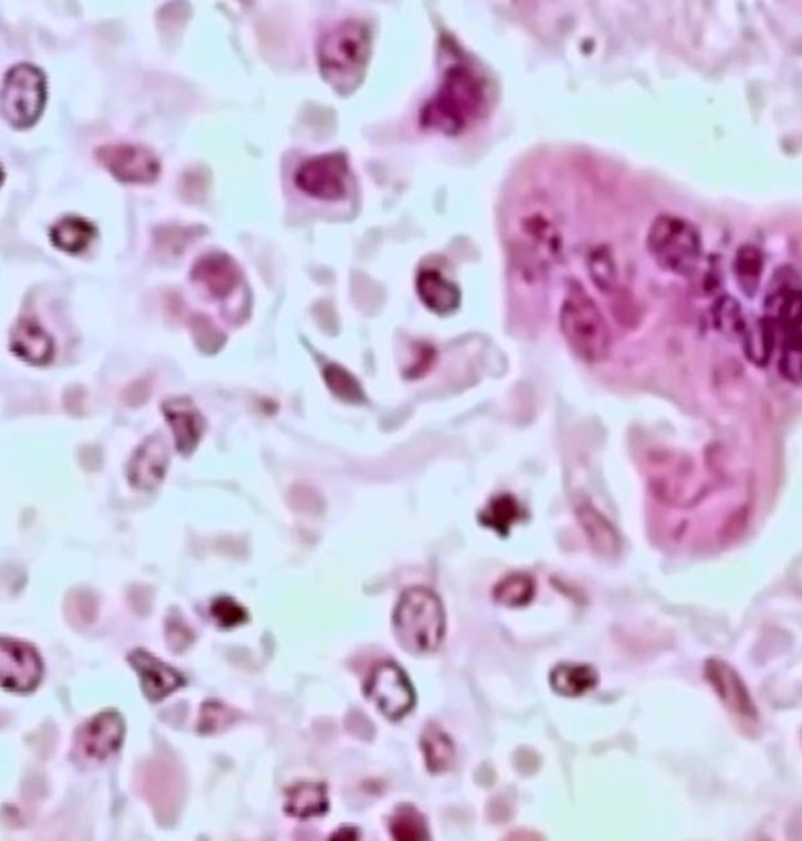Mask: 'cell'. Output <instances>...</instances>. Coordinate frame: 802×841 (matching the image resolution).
<instances>
[{
	"instance_id": "6da1fadb",
	"label": "cell",
	"mask_w": 802,
	"mask_h": 841,
	"mask_svg": "<svg viewBox=\"0 0 802 841\" xmlns=\"http://www.w3.org/2000/svg\"><path fill=\"white\" fill-rule=\"evenodd\" d=\"M491 84L483 72L458 61L443 71L442 82L420 114L426 129L458 135L486 117L491 107Z\"/></svg>"
},
{
	"instance_id": "7a4b0ae2",
	"label": "cell",
	"mask_w": 802,
	"mask_h": 841,
	"mask_svg": "<svg viewBox=\"0 0 802 841\" xmlns=\"http://www.w3.org/2000/svg\"><path fill=\"white\" fill-rule=\"evenodd\" d=\"M372 53V35L361 21H343L320 38V72L339 95H350L364 80Z\"/></svg>"
},
{
	"instance_id": "3957f363",
	"label": "cell",
	"mask_w": 802,
	"mask_h": 841,
	"mask_svg": "<svg viewBox=\"0 0 802 841\" xmlns=\"http://www.w3.org/2000/svg\"><path fill=\"white\" fill-rule=\"evenodd\" d=\"M560 330L570 350L589 364L610 353V327L596 301L578 283H569L560 309Z\"/></svg>"
},
{
	"instance_id": "277c9868",
	"label": "cell",
	"mask_w": 802,
	"mask_h": 841,
	"mask_svg": "<svg viewBox=\"0 0 802 841\" xmlns=\"http://www.w3.org/2000/svg\"><path fill=\"white\" fill-rule=\"evenodd\" d=\"M393 628L404 649L414 654L438 651L446 636V612L442 602L431 589L414 586L401 594Z\"/></svg>"
},
{
	"instance_id": "5b68a950",
	"label": "cell",
	"mask_w": 802,
	"mask_h": 841,
	"mask_svg": "<svg viewBox=\"0 0 802 841\" xmlns=\"http://www.w3.org/2000/svg\"><path fill=\"white\" fill-rule=\"evenodd\" d=\"M647 250L666 272L689 276L702 257L701 235L686 219L662 215L652 223Z\"/></svg>"
},
{
	"instance_id": "8992f818",
	"label": "cell",
	"mask_w": 802,
	"mask_h": 841,
	"mask_svg": "<svg viewBox=\"0 0 802 841\" xmlns=\"http://www.w3.org/2000/svg\"><path fill=\"white\" fill-rule=\"evenodd\" d=\"M48 99L45 72L30 63L10 68L2 85V117L13 129L25 130L37 125Z\"/></svg>"
},
{
	"instance_id": "52a82bcc",
	"label": "cell",
	"mask_w": 802,
	"mask_h": 841,
	"mask_svg": "<svg viewBox=\"0 0 802 841\" xmlns=\"http://www.w3.org/2000/svg\"><path fill=\"white\" fill-rule=\"evenodd\" d=\"M350 167L345 154L331 153L304 160L296 168V188L311 198L339 201L349 192Z\"/></svg>"
},
{
	"instance_id": "ba28073f",
	"label": "cell",
	"mask_w": 802,
	"mask_h": 841,
	"mask_svg": "<svg viewBox=\"0 0 802 841\" xmlns=\"http://www.w3.org/2000/svg\"><path fill=\"white\" fill-rule=\"evenodd\" d=\"M518 248L534 275L560 257L561 233L544 207H535L520 218Z\"/></svg>"
},
{
	"instance_id": "9c48e42d",
	"label": "cell",
	"mask_w": 802,
	"mask_h": 841,
	"mask_svg": "<svg viewBox=\"0 0 802 841\" xmlns=\"http://www.w3.org/2000/svg\"><path fill=\"white\" fill-rule=\"evenodd\" d=\"M96 160L123 184H153L159 179L162 164L146 146L118 143L95 150Z\"/></svg>"
},
{
	"instance_id": "30bf717a",
	"label": "cell",
	"mask_w": 802,
	"mask_h": 841,
	"mask_svg": "<svg viewBox=\"0 0 802 841\" xmlns=\"http://www.w3.org/2000/svg\"><path fill=\"white\" fill-rule=\"evenodd\" d=\"M365 693L391 721L401 720L414 708L415 693L410 678L393 663H384L373 671Z\"/></svg>"
},
{
	"instance_id": "8fae6325",
	"label": "cell",
	"mask_w": 802,
	"mask_h": 841,
	"mask_svg": "<svg viewBox=\"0 0 802 841\" xmlns=\"http://www.w3.org/2000/svg\"><path fill=\"white\" fill-rule=\"evenodd\" d=\"M40 654L30 644L2 638L0 642V681L9 692L30 693L41 681Z\"/></svg>"
},
{
	"instance_id": "7c38bea8",
	"label": "cell",
	"mask_w": 802,
	"mask_h": 841,
	"mask_svg": "<svg viewBox=\"0 0 802 841\" xmlns=\"http://www.w3.org/2000/svg\"><path fill=\"white\" fill-rule=\"evenodd\" d=\"M141 792L160 820H169L176 815L183 801V778L172 762L156 760L141 771Z\"/></svg>"
},
{
	"instance_id": "4fadbf2b",
	"label": "cell",
	"mask_w": 802,
	"mask_h": 841,
	"mask_svg": "<svg viewBox=\"0 0 802 841\" xmlns=\"http://www.w3.org/2000/svg\"><path fill=\"white\" fill-rule=\"evenodd\" d=\"M126 725L121 715L114 710L99 713L90 723L80 728L77 747L84 757L102 762L115 754L125 740Z\"/></svg>"
},
{
	"instance_id": "5bb4252c",
	"label": "cell",
	"mask_w": 802,
	"mask_h": 841,
	"mask_svg": "<svg viewBox=\"0 0 802 841\" xmlns=\"http://www.w3.org/2000/svg\"><path fill=\"white\" fill-rule=\"evenodd\" d=\"M169 451L167 442L159 434L150 436L135 451L127 467V478L133 488L150 491L167 476Z\"/></svg>"
},
{
	"instance_id": "9a60e30c",
	"label": "cell",
	"mask_w": 802,
	"mask_h": 841,
	"mask_svg": "<svg viewBox=\"0 0 802 841\" xmlns=\"http://www.w3.org/2000/svg\"><path fill=\"white\" fill-rule=\"evenodd\" d=\"M774 333H796L802 327V287L793 284V281H784L770 293L765 301V317H763Z\"/></svg>"
},
{
	"instance_id": "2e32d148",
	"label": "cell",
	"mask_w": 802,
	"mask_h": 841,
	"mask_svg": "<svg viewBox=\"0 0 802 841\" xmlns=\"http://www.w3.org/2000/svg\"><path fill=\"white\" fill-rule=\"evenodd\" d=\"M162 412H164L168 426L175 433L177 450L188 457L198 447L204 430H206L204 417L200 415L195 403L190 399H185V397L165 401L162 404Z\"/></svg>"
},
{
	"instance_id": "e0dca14e",
	"label": "cell",
	"mask_w": 802,
	"mask_h": 841,
	"mask_svg": "<svg viewBox=\"0 0 802 841\" xmlns=\"http://www.w3.org/2000/svg\"><path fill=\"white\" fill-rule=\"evenodd\" d=\"M192 280L203 284L214 299L223 300L237 289L241 268L225 253H211L193 265Z\"/></svg>"
},
{
	"instance_id": "ac0fdd59",
	"label": "cell",
	"mask_w": 802,
	"mask_h": 841,
	"mask_svg": "<svg viewBox=\"0 0 802 841\" xmlns=\"http://www.w3.org/2000/svg\"><path fill=\"white\" fill-rule=\"evenodd\" d=\"M130 665L140 675L141 688L149 701L159 702L175 693L184 685L185 678L175 667L165 665L145 651H135L129 655Z\"/></svg>"
},
{
	"instance_id": "d6986e66",
	"label": "cell",
	"mask_w": 802,
	"mask_h": 841,
	"mask_svg": "<svg viewBox=\"0 0 802 841\" xmlns=\"http://www.w3.org/2000/svg\"><path fill=\"white\" fill-rule=\"evenodd\" d=\"M705 677L712 683L713 690L732 712L739 715L755 717L757 708L750 692L735 669L718 658L708 659L705 663Z\"/></svg>"
},
{
	"instance_id": "ffe728a7",
	"label": "cell",
	"mask_w": 802,
	"mask_h": 841,
	"mask_svg": "<svg viewBox=\"0 0 802 841\" xmlns=\"http://www.w3.org/2000/svg\"><path fill=\"white\" fill-rule=\"evenodd\" d=\"M415 289L420 301L434 314L447 317L461 306V291L438 270H420Z\"/></svg>"
},
{
	"instance_id": "44dd1931",
	"label": "cell",
	"mask_w": 802,
	"mask_h": 841,
	"mask_svg": "<svg viewBox=\"0 0 802 841\" xmlns=\"http://www.w3.org/2000/svg\"><path fill=\"white\" fill-rule=\"evenodd\" d=\"M11 351L30 365H48L53 358L52 338L32 317L19 320L11 335Z\"/></svg>"
},
{
	"instance_id": "7402d4cb",
	"label": "cell",
	"mask_w": 802,
	"mask_h": 841,
	"mask_svg": "<svg viewBox=\"0 0 802 841\" xmlns=\"http://www.w3.org/2000/svg\"><path fill=\"white\" fill-rule=\"evenodd\" d=\"M96 235H98V227L88 219L65 217L50 227L49 238L57 250L68 254H79L90 246Z\"/></svg>"
},
{
	"instance_id": "603a6c76",
	"label": "cell",
	"mask_w": 802,
	"mask_h": 841,
	"mask_svg": "<svg viewBox=\"0 0 802 841\" xmlns=\"http://www.w3.org/2000/svg\"><path fill=\"white\" fill-rule=\"evenodd\" d=\"M577 517L594 549L605 557H613V555L618 554L619 536L613 525L596 508L588 503L580 505L577 508Z\"/></svg>"
},
{
	"instance_id": "cb8c5ba5",
	"label": "cell",
	"mask_w": 802,
	"mask_h": 841,
	"mask_svg": "<svg viewBox=\"0 0 802 841\" xmlns=\"http://www.w3.org/2000/svg\"><path fill=\"white\" fill-rule=\"evenodd\" d=\"M326 786L322 783H300L287 790L285 812L296 818H312L327 812Z\"/></svg>"
},
{
	"instance_id": "d4e9b609",
	"label": "cell",
	"mask_w": 802,
	"mask_h": 841,
	"mask_svg": "<svg viewBox=\"0 0 802 841\" xmlns=\"http://www.w3.org/2000/svg\"><path fill=\"white\" fill-rule=\"evenodd\" d=\"M550 685L560 696L578 697L597 685V674L593 667L565 663L551 671Z\"/></svg>"
},
{
	"instance_id": "484cf974",
	"label": "cell",
	"mask_w": 802,
	"mask_h": 841,
	"mask_svg": "<svg viewBox=\"0 0 802 841\" xmlns=\"http://www.w3.org/2000/svg\"><path fill=\"white\" fill-rule=\"evenodd\" d=\"M422 750L427 766L431 773L441 774L449 771L454 763V747L438 725H428L422 735Z\"/></svg>"
},
{
	"instance_id": "4316f807",
	"label": "cell",
	"mask_w": 802,
	"mask_h": 841,
	"mask_svg": "<svg viewBox=\"0 0 802 841\" xmlns=\"http://www.w3.org/2000/svg\"><path fill=\"white\" fill-rule=\"evenodd\" d=\"M535 596V580L527 574H511L493 589V599L505 607H526Z\"/></svg>"
},
{
	"instance_id": "83f0119b",
	"label": "cell",
	"mask_w": 802,
	"mask_h": 841,
	"mask_svg": "<svg viewBox=\"0 0 802 841\" xmlns=\"http://www.w3.org/2000/svg\"><path fill=\"white\" fill-rule=\"evenodd\" d=\"M763 264L765 262H763L762 253L757 248H754V246H743L736 253L734 265L736 280H739L740 287H742V291L747 296H752L757 292L759 284H761Z\"/></svg>"
},
{
	"instance_id": "f1b7e54d",
	"label": "cell",
	"mask_w": 802,
	"mask_h": 841,
	"mask_svg": "<svg viewBox=\"0 0 802 841\" xmlns=\"http://www.w3.org/2000/svg\"><path fill=\"white\" fill-rule=\"evenodd\" d=\"M742 339L744 350L752 362L759 365L769 364L777 335L765 320L762 319L752 330L746 326Z\"/></svg>"
},
{
	"instance_id": "f546056e",
	"label": "cell",
	"mask_w": 802,
	"mask_h": 841,
	"mask_svg": "<svg viewBox=\"0 0 802 841\" xmlns=\"http://www.w3.org/2000/svg\"><path fill=\"white\" fill-rule=\"evenodd\" d=\"M520 512L522 511H520L518 501L512 499L511 496H500L488 505L481 520L492 530L505 536L510 534L511 525L518 522Z\"/></svg>"
},
{
	"instance_id": "4dcf8cb0",
	"label": "cell",
	"mask_w": 802,
	"mask_h": 841,
	"mask_svg": "<svg viewBox=\"0 0 802 841\" xmlns=\"http://www.w3.org/2000/svg\"><path fill=\"white\" fill-rule=\"evenodd\" d=\"M323 378L330 391L335 397L349 403H361L364 401V392H362L360 381L356 380L349 370L338 364H330L323 370Z\"/></svg>"
},
{
	"instance_id": "1f68e13d",
	"label": "cell",
	"mask_w": 802,
	"mask_h": 841,
	"mask_svg": "<svg viewBox=\"0 0 802 841\" xmlns=\"http://www.w3.org/2000/svg\"><path fill=\"white\" fill-rule=\"evenodd\" d=\"M391 831L395 840L419 841L428 839L426 820L418 810L412 808L397 810L392 818Z\"/></svg>"
},
{
	"instance_id": "d6a6232c",
	"label": "cell",
	"mask_w": 802,
	"mask_h": 841,
	"mask_svg": "<svg viewBox=\"0 0 802 841\" xmlns=\"http://www.w3.org/2000/svg\"><path fill=\"white\" fill-rule=\"evenodd\" d=\"M779 370L786 381L802 383V327L785 339L779 359Z\"/></svg>"
},
{
	"instance_id": "836d02e7",
	"label": "cell",
	"mask_w": 802,
	"mask_h": 841,
	"mask_svg": "<svg viewBox=\"0 0 802 841\" xmlns=\"http://www.w3.org/2000/svg\"><path fill=\"white\" fill-rule=\"evenodd\" d=\"M713 315H715V323L721 333L728 335V338H743L747 325L742 315V307L735 300L728 299V296L721 299L715 311H713Z\"/></svg>"
},
{
	"instance_id": "e575fe53",
	"label": "cell",
	"mask_w": 802,
	"mask_h": 841,
	"mask_svg": "<svg viewBox=\"0 0 802 841\" xmlns=\"http://www.w3.org/2000/svg\"><path fill=\"white\" fill-rule=\"evenodd\" d=\"M235 717H237L235 712L227 708L226 705L219 704V702H206L203 705V712H200L198 731L204 735L225 731L227 725L234 723Z\"/></svg>"
},
{
	"instance_id": "d590c367",
	"label": "cell",
	"mask_w": 802,
	"mask_h": 841,
	"mask_svg": "<svg viewBox=\"0 0 802 841\" xmlns=\"http://www.w3.org/2000/svg\"><path fill=\"white\" fill-rule=\"evenodd\" d=\"M211 615L217 620L219 627L233 628L248 620V613L231 597H218L212 604Z\"/></svg>"
},
{
	"instance_id": "8d00e7d4",
	"label": "cell",
	"mask_w": 802,
	"mask_h": 841,
	"mask_svg": "<svg viewBox=\"0 0 802 841\" xmlns=\"http://www.w3.org/2000/svg\"><path fill=\"white\" fill-rule=\"evenodd\" d=\"M190 326L195 341L204 353H215L223 345V342H225V338L215 327L214 323L209 319L203 317V315H195L192 319Z\"/></svg>"
},
{
	"instance_id": "74e56055",
	"label": "cell",
	"mask_w": 802,
	"mask_h": 841,
	"mask_svg": "<svg viewBox=\"0 0 802 841\" xmlns=\"http://www.w3.org/2000/svg\"><path fill=\"white\" fill-rule=\"evenodd\" d=\"M591 276L594 283L604 291H610L616 283V267L607 251H599L591 257Z\"/></svg>"
},
{
	"instance_id": "f35d334b",
	"label": "cell",
	"mask_w": 802,
	"mask_h": 841,
	"mask_svg": "<svg viewBox=\"0 0 802 841\" xmlns=\"http://www.w3.org/2000/svg\"><path fill=\"white\" fill-rule=\"evenodd\" d=\"M69 619L75 624H90L95 617V599L88 593L77 591L67 604Z\"/></svg>"
},
{
	"instance_id": "ab89813d",
	"label": "cell",
	"mask_w": 802,
	"mask_h": 841,
	"mask_svg": "<svg viewBox=\"0 0 802 841\" xmlns=\"http://www.w3.org/2000/svg\"><path fill=\"white\" fill-rule=\"evenodd\" d=\"M167 638L169 646L175 652H183L190 646L193 636L192 632L183 623H169L167 627Z\"/></svg>"
}]
</instances>
